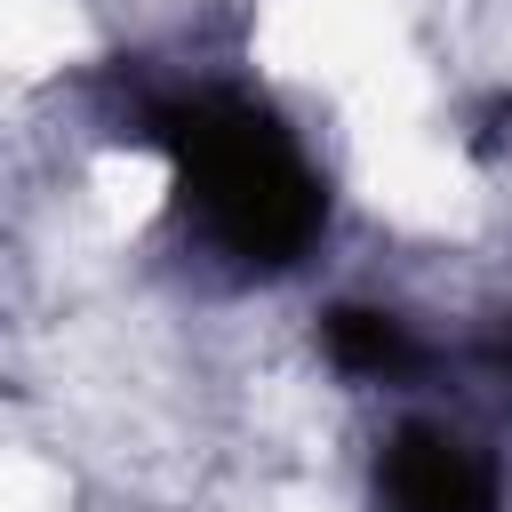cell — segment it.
Returning <instances> with one entry per match:
<instances>
[{"label":"cell","mask_w":512,"mask_h":512,"mask_svg":"<svg viewBox=\"0 0 512 512\" xmlns=\"http://www.w3.org/2000/svg\"><path fill=\"white\" fill-rule=\"evenodd\" d=\"M376 512H504V464L480 432L416 416L376 456Z\"/></svg>","instance_id":"6da1fadb"}]
</instances>
